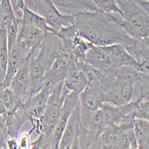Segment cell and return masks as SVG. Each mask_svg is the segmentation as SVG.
Returning a JSON list of instances; mask_svg holds the SVG:
<instances>
[{"instance_id":"cell-1","label":"cell","mask_w":149,"mask_h":149,"mask_svg":"<svg viewBox=\"0 0 149 149\" xmlns=\"http://www.w3.org/2000/svg\"><path fill=\"white\" fill-rule=\"evenodd\" d=\"M73 13L76 30L91 44L107 46L119 43L126 47L134 41L135 38L126 34L117 22L119 15L99 11H79Z\"/></svg>"},{"instance_id":"cell-2","label":"cell","mask_w":149,"mask_h":149,"mask_svg":"<svg viewBox=\"0 0 149 149\" xmlns=\"http://www.w3.org/2000/svg\"><path fill=\"white\" fill-rule=\"evenodd\" d=\"M121 11L117 22L126 34L136 39H149V15L136 0H116Z\"/></svg>"},{"instance_id":"cell-3","label":"cell","mask_w":149,"mask_h":149,"mask_svg":"<svg viewBox=\"0 0 149 149\" xmlns=\"http://www.w3.org/2000/svg\"><path fill=\"white\" fill-rule=\"evenodd\" d=\"M68 93L70 91L63 86V82H60L53 87L46 109L41 117L37 120L39 133L43 135L44 139L42 148H51L53 133L59 120L64 98Z\"/></svg>"},{"instance_id":"cell-4","label":"cell","mask_w":149,"mask_h":149,"mask_svg":"<svg viewBox=\"0 0 149 149\" xmlns=\"http://www.w3.org/2000/svg\"><path fill=\"white\" fill-rule=\"evenodd\" d=\"M25 6L42 16L53 32L74 25V13H61L52 0H24Z\"/></svg>"},{"instance_id":"cell-5","label":"cell","mask_w":149,"mask_h":149,"mask_svg":"<svg viewBox=\"0 0 149 149\" xmlns=\"http://www.w3.org/2000/svg\"><path fill=\"white\" fill-rule=\"evenodd\" d=\"M58 148H88V132L81 121L79 104L69 117Z\"/></svg>"},{"instance_id":"cell-6","label":"cell","mask_w":149,"mask_h":149,"mask_svg":"<svg viewBox=\"0 0 149 149\" xmlns=\"http://www.w3.org/2000/svg\"><path fill=\"white\" fill-rule=\"evenodd\" d=\"M79 101L81 121L85 125L90 114L99 109L102 104L106 102L105 94L99 84L98 79L95 76L94 72L90 82L79 95Z\"/></svg>"},{"instance_id":"cell-7","label":"cell","mask_w":149,"mask_h":149,"mask_svg":"<svg viewBox=\"0 0 149 149\" xmlns=\"http://www.w3.org/2000/svg\"><path fill=\"white\" fill-rule=\"evenodd\" d=\"M34 54L35 53L31 51L24 44L16 40L15 45L13 46V47L10 51H8L7 70L2 88L9 87L13 76L17 72L21 65L25 61L29 60Z\"/></svg>"},{"instance_id":"cell-8","label":"cell","mask_w":149,"mask_h":149,"mask_svg":"<svg viewBox=\"0 0 149 149\" xmlns=\"http://www.w3.org/2000/svg\"><path fill=\"white\" fill-rule=\"evenodd\" d=\"M79 104V94H76L74 92H70L66 95L64 98L62 111L59 117V120L56 123V126L54 130L52 140H51V148H58L59 142L61 140L62 135L63 133V130L66 127V124L68 123L69 117L71 113H72L74 108Z\"/></svg>"},{"instance_id":"cell-9","label":"cell","mask_w":149,"mask_h":149,"mask_svg":"<svg viewBox=\"0 0 149 149\" xmlns=\"http://www.w3.org/2000/svg\"><path fill=\"white\" fill-rule=\"evenodd\" d=\"M52 88L48 86H43L22 104L23 109L31 123L43 114Z\"/></svg>"},{"instance_id":"cell-10","label":"cell","mask_w":149,"mask_h":149,"mask_svg":"<svg viewBox=\"0 0 149 149\" xmlns=\"http://www.w3.org/2000/svg\"><path fill=\"white\" fill-rule=\"evenodd\" d=\"M75 67L76 62H68L63 58H56L46 71L42 81V87L48 86L53 88L60 82H63L69 72Z\"/></svg>"},{"instance_id":"cell-11","label":"cell","mask_w":149,"mask_h":149,"mask_svg":"<svg viewBox=\"0 0 149 149\" xmlns=\"http://www.w3.org/2000/svg\"><path fill=\"white\" fill-rule=\"evenodd\" d=\"M106 55L109 57L113 67L123 68V67H133L137 69L139 63L135 59L123 44H112L101 46Z\"/></svg>"},{"instance_id":"cell-12","label":"cell","mask_w":149,"mask_h":149,"mask_svg":"<svg viewBox=\"0 0 149 149\" xmlns=\"http://www.w3.org/2000/svg\"><path fill=\"white\" fill-rule=\"evenodd\" d=\"M30 59L25 61L21 65V67L17 71V72L15 74V76H13L9 85V88L15 93V97L22 104L29 98L28 88H29V82H30V69H29Z\"/></svg>"},{"instance_id":"cell-13","label":"cell","mask_w":149,"mask_h":149,"mask_svg":"<svg viewBox=\"0 0 149 149\" xmlns=\"http://www.w3.org/2000/svg\"><path fill=\"white\" fill-rule=\"evenodd\" d=\"M83 60L91 68L101 72H106L113 67L109 57L101 46L91 43L88 49L85 53Z\"/></svg>"},{"instance_id":"cell-14","label":"cell","mask_w":149,"mask_h":149,"mask_svg":"<svg viewBox=\"0 0 149 149\" xmlns=\"http://www.w3.org/2000/svg\"><path fill=\"white\" fill-rule=\"evenodd\" d=\"M47 32V31L40 30L33 26L22 25L18 33L17 40L24 44L31 51L35 53L41 45Z\"/></svg>"},{"instance_id":"cell-15","label":"cell","mask_w":149,"mask_h":149,"mask_svg":"<svg viewBox=\"0 0 149 149\" xmlns=\"http://www.w3.org/2000/svg\"><path fill=\"white\" fill-rule=\"evenodd\" d=\"M133 131L136 139L138 148H149V123L148 120L135 118L133 123Z\"/></svg>"},{"instance_id":"cell-16","label":"cell","mask_w":149,"mask_h":149,"mask_svg":"<svg viewBox=\"0 0 149 149\" xmlns=\"http://www.w3.org/2000/svg\"><path fill=\"white\" fill-rule=\"evenodd\" d=\"M22 25H28V26H33L36 28H38L40 30H43L45 31H51L53 32V30L49 27L46 20L40 16L38 13L31 11L28 7H24L22 12V16L21 18V26Z\"/></svg>"},{"instance_id":"cell-17","label":"cell","mask_w":149,"mask_h":149,"mask_svg":"<svg viewBox=\"0 0 149 149\" xmlns=\"http://www.w3.org/2000/svg\"><path fill=\"white\" fill-rule=\"evenodd\" d=\"M8 62V47L6 33L0 34V89L3 88Z\"/></svg>"},{"instance_id":"cell-18","label":"cell","mask_w":149,"mask_h":149,"mask_svg":"<svg viewBox=\"0 0 149 149\" xmlns=\"http://www.w3.org/2000/svg\"><path fill=\"white\" fill-rule=\"evenodd\" d=\"M0 100L8 113L15 112L21 104L18 98L15 97V93L9 87L0 89Z\"/></svg>"},{"instance_id":"cell-19","label":"cell","mask_w":149,"mask_h":149,"mask_svg":"<svg viewBox=\"0 0 149 149\" xmlns=\"http://www.w3.org/2000/svg\"><path fill=\"white\" fill-rule=\"evenodd\" d=\"M20 28L21 19H8L6 21V39L8 51H10L15 45Z\"/></svg>"},{"instance_id":"cell-20","label":"cell","mask_w":149,"mask_h":149,"mask_svg":"<svg viewBox=\"0 0 149 149\" xmlns=\"http://www.w3.org/2000/svg\"><path fill=\"white\" fill-rule=\"evenodd\" d=\"M97 10L105 13L119 15L121 17V11L116 0H92Z\"/></svg>"},{"instance_id":"cell-21","label":"cell","mask_w":149,"mask_h":149,"mask_svg":"<svg viewBox=\"0 0 149 149\" xmlns=\"http://www.w3.org/2000/svg\"><path fill=\"white\" fill-rule=\"evenodd\" d=\"M134 113H135V118L149 120V101H148V99L142 100L137 106Z\"/></svg>"},{"instance_id":"cell-22","label":"cell","mask_w":149,"mask_h":149,"mask_svg":"<svg viewBox=\"0 0 149 149\" xmlns=\"http://www.w3.org/2000/svg\"><path fill=\"white\" fill-rule=\"evenodd\" d=\"M31 133H32V131L31 130L28 133L22 134V135H20V136H19V138H17V142H18L19 148H21V149L31 148V139H30V137H31Z\"/></svg>"},{"instance_id":"cell-23","label":"cell","mask_w":149,"mask_h":149,"mask_svg":"<svg viewBox=\"0 0 149 149\" xmlns=\"http://www.w3.org/2000/svg\"><path fill=\"white\" fill-rule=\"evenodd\" d=\"M12 7L13 9V13H15V16L18 19H21L22 16V12L25 7L24 0H10Z\"/></svg>"},{"instance_id":"cell-24","label":"cell","mask_w":149,"mask_h":149,"mask_svg":"<svg viewBox=\"0 0 149 149\" xmlns=\"http://www.w3.org/2000/svg\"><path fill=\"white\" fill-rule=\"evenodd\" d=\"M6 148H10V149H19L17 139H15V138H8L6 140Z\"/></svg>"}]
</instances>
